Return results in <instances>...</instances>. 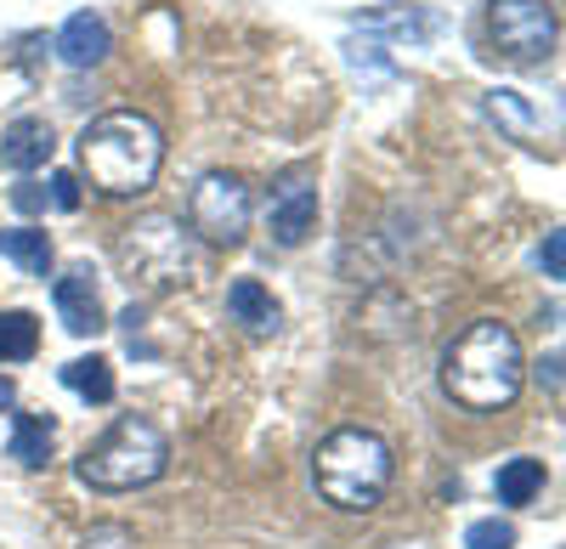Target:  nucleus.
<instances>
[{
    "mask_svg": "<svg viewBox=\"0 0 566 549\" xmlns=\"http://www.w3.org/2000/svg\"><path fill=\"white\" fill-rule=\"evenodd\" d=\"M40 351L34 312H0V362H29Z\"/></svg>",
    "mask_w": 566,
    "mask_h": 549,
    "instance_id": "obj_17",
    "label": "nucleus"
},
{
    "mask_svg": "<svg viewBox=\"0 0 566 549\" xmlns=\"http://www.w3.org/2000/svg\"><path fill=\"white\" fill-rule=\"evenodd\" d=\"M114 255H119V272L130 284H142V289H176V284L193 278V266H199L193 233H187L176 215H165V210L136 215L125 226V239H119Z\"/></svg>",
    "mask_w": 566,
    "mask_h": 549,
    "instance_id": "obj_5",
    "label": "nucleus"
},
{
    "mask_svg": "<svg viewBox=\"0 0 566 549\" xmlns=\"http://www.w3.org/2000/svg\"><path fill=\"white\" fill-rule=\"evenodd\" d=\"M227 317H232L244 335H272L283 312H277V300H272V289H266L261 278H239V284L227 289Z\"/></svg>",
    "mask_w": 566,
    "mask_h": 549,
    "instance_id": "obj_12",
    "label": "nucleus"
},
{
    "mask_svg": "<svg viewBox=\"0 0 566 549\" xmlns=\"http://www.w3.org/2000/svg\"><path fill=\"white\" fill-rule=\"evenodd\" d=\"M63 386L80 397V402H114V362L108 357H74L63 362Z\"/></svg>",
    "mask_w": 566,
    "mask_h": 549,
    "instance_id": "obj_15",
    "label": "nucleus"
},
{
    "mask_svg": "<svg viewBox=\"0 0 566 549\" xmlns=\"http://www.w3.org/2000/svg\"><path fill=\"white\" fill-rule=\"evenodd\" d=\"M380 549H431V543H419V538H386Z\"/></svg>",
    "mask_w": 566,
    "mask_h": 549,
    "instance_id": "obj_24",
    "label": "nucleus"
},
{
    "mask_svg": "<svg viewBox=\"0 0 566 549\" xmlns=\"http://www.w3.org/2000/svg\"><path fill=\"white\" fill-rule=\"evenodd\" d=\"M12 402H18V386H12L7 374H0V408H12Z\"/></svg>",
    "mask_w": 566,
    "mask_h": 549,
    "instance_id": "obj_23",
    "label": "nucleus"
},
{
    "mask_svg": "<svg viewBox=\"0 0 566 549\" xmlns=\"http://www.w3.org/2000/svg\"><path fill=\"white\" fill-rule=\"evenodd\" d=\"M266 226H272V239L283 250H301L312 239V226H317V181H312L306 165L283 170L272 181V193H266Z\"/></svg>",
    "mask_w": 566,
    "mask_h": 549,
    "instance_id": "obj_8",
    "label": "nucleus"
},
{
    "mask_svg": "<svg viewBox=\"0 0 566 549\" xmlns=\"http://www.w3.org/2000/svg\"><path fill=\"white\" fill-rule=\"evenodd\" d=\"M170 471V436L148 420V414H119L97 442H91L74 476L97 493H130V487H148Z\"/></svg>",
    "mask_w": 566,
    "mask_h": 549,
    "instance_id": "obj_4",
    "label": "nucleus"
},
{
    "mask_svg": "<svg viewBox=\"0 0 566 549\" xmlns=\"http://www.w3.org/2000/svg\"><path fill=\"white\" fill-rule=\"evenodd\" d=\"M108 52H114V29H108V18H97V12H74V18L63 23V34H57V57H63L69 68H97Z\"/></svg>",
    "mask_w": 566,
    "mask_h": 549,
    "instance_id": "obj_11",
    "label": "nucleus"
},
{
    "mask_svg": "<svg viewBox=\"0 0 566 549\" xmlns=\"http://www.w3.org/2000/svg\"><path fill=\"white\" fill-rule=\"evenodd\" d=\"M52 154H57V136H52V125L34 119V114H23V119H12L7 130H0V165L18 170V176L40 170Z\"/></svg>",
    "mask_w": 566,
    "mask_h": 549,
    "instance_id": "obj_10",
    "label": "nucleus"
},
{
    "mask_svg": "<svg viewBox=\"0 0 566 549\" xmlns=\"http://www.w3.org/2000/svg\"><path fill=\"white\" fill-rule=\"evenodd\" d=\"M522 380H527L522 340L499 317H476L442 351V391L459 408H470V414H499V408H510L522 397Z\"/></svg>",
    "mask_w": 566,
    "mask_h": 549,
    "instance_id": "obj_1",
    "label": "nucleus"
},
{
    "mask_svg": "<svg viewBox=\"0 0 566 549\" xmlns=\"http://www.w3.org/2000/svg\"><path fill=\"white\" fill-rule=\"evenodd\" d=\"M52 442H57V425L45 414H12V460L23 471H40L52 460Z\"/></svg>",
    "mask_w": 566,
    "mask_h": 549,
    "instance_id": "obj_14",
    "label": "nucleus"
},
{
    "mask_svg": "<svg viewBox=\"0 0 566 549\" xmlns=\"http://www.w3.org/2000/svg\"><path fill=\"white\" fill-rule=\"evenodd\" d=\"M493 493H499V505H510V510L533 505V498L544 493V465L538 460H504L499 476H493Z\"/></svg>",
    "mask_w": 566,
    "mask_h": 549,
    "instance_id": "obj_16",
    "label": "nucleus"
},
{
    "mask_svg": "<svg viewBox=\"0 0 566 549\" xmlns=\"http://www.w3.org/2000/svg\"><path fill=\"white\" fill-rule=\"evenodd\" d=\"M12 204H18L23 215H34V210H45V188H34V181H18V188H12Z\"/></svg>",
    "mask_w": 566,
    "mask_h": 549,
    "instance_id": "obj_21",
    "label": "nucleus"
},
{
    "mask_svg": "<svg viewBox=\"0 0 566 549\" xmlns=\"http://www.w3.org/2000/svg\"><path fill=\"white\" fill-rule=\"evenodd\" d=\"M0 261H12L29 278H45V272H52V239H45L40 226H7V233H0Z\"/></svg>",
    "mask_w": 566,
    "mask_h": 549,
    "instance_id": "obj_13",
    "label": "nucleus"
},
{
    "mask_svg": "<svg viewBox=\"0 0 566 549\" xmlns=\"http://www.w3.org/2000/svg\"><path fill=\"white\" fill-rule=\"evenodd\" d=\"M538 386H549V391H560V351H549V357L538 362Z\"/></svg>",
    "mask_w": 566,
    "mask_h": 549,
    "instance_id": "obj_22",
    "label": "nucleus"
},
{
    "mask_svg": "<svg viewBox=\"0 0 566 549\" xmlns=\"http://www.w3.org/2000/svg\"><path fill=\"white\" fill-rule=\"evenodd\" d=\"M187 233L216 244V250L244 244V233H250V188H244V176L205 170L193 181V193H187Z\"/></svg>",
    "mask_w": 566,
    "mask_h": 549,
    "instance_id": "obj_7",
    "label": "nucleus"
},
{
    "mask_svg": "<svg viewBox=\"0 0 566 549\" xmlns=\"http://www.w3.org/2000/svg\"><path fill=\"white\" fill-rule=\"evenodd\" d=\"M560 40L555 7L549 0H488V45L510 68H538L549 63Z\"/></svg>",
    "mask_w": 566,
    "mask_h": 549,
    "instance_id": "obj_6",
    "label": "nucleus"
},
{
    "mask_svg": "<svg viewBox=\"0 0 566 549\" xmlns=\"http://www.w3.org/2000/svg\"><path fill=\"white\" fill-rule=\"evenodd\" d=\"M538 266L549 272V278H566V233H549L538 244Z\"/></svg>",
    "mask_w": 566,
    "mask_h": 549,
    "instance_id": "obj_19",
    "label": "nucleus"
},
{
    "mask_svg": "<svg viewBox=\"0 0 566 549\" xmlns=\"http://www.w3.org/2000/svg\"><path fill=\"white\" fill-rule=\"evenodd\" d=\"M391 476H397V460H391V442L368 425H340L328 431L312 453V482L317 493L328 498L335 510H352V516H368L380 498L391 493Z\"/></svg>",
    "mask_w": 566,
    "mask_h": 549,
    "instance_id": "obj_3",
    "label": "nucleus"
},
{
    "mask_svg": "<svg viewBox=\"0 0 566 549\" xmlns=\"http://www.w3.org/2000/svg\"><path fill=\"white\" fill-rule=\"evenodd\" d=\"M464 549H515V527L488 516V521H470L464 527Z\"/></svg>",
    "mask_w": 566,
    "mask_h": 549,
    "instance_id": "obj_18",
    "label": "nucleus"
},
{
    "mask_svg": "<svg viewBox=\"0 0 566 549\" xmlns=\"http://www.w3.org/2000/svg\"><path fill=\"white\" fill-rule=\"evenodd\" d=\"M45 199H52L57 210H80V176H74V170H57V176H52V193H45Z\"/></svg>",
    "mask_w": 566,
    "mask_h": 549,
    "instance_id": "obj_20",
    "label": "nucleus"
},
{
    "mask_svg": "<svg viewBox=\"0 0 566 549\" xmlns=\"http://www.w3.org/2000/svg\"><path fill=\"white\" fill-rule=\"evenodd\" d=\"M80 165L91 176V188L108 199H136L154 188V176L165 165V130L136 114V108H114L97 114L80 130Z\"/></svg>",
    "mask_w": 566,
    "mask_h": 549,
    "instance_id": "obj_2",
    "label": "nucleus"
},
{
    "mask_svg": "<svg viewBox=\"0 0 566 549\" xmlns=\"http://www.w3.org/2000/svg\"><path fill=\"white\" fill-rule=\"evenodd\" d=\"M52 306H57V317H63V329H69V335H80V340H91V335H103V329H108L97 272H91L85 261H80V266H69L63 278L52 284Z\"/></svg>",
    "mask_w": 566,
    "mask_h": 549,
    "instance_id": "obj_9",
    "label": "nucleus"
}]
</instances>
